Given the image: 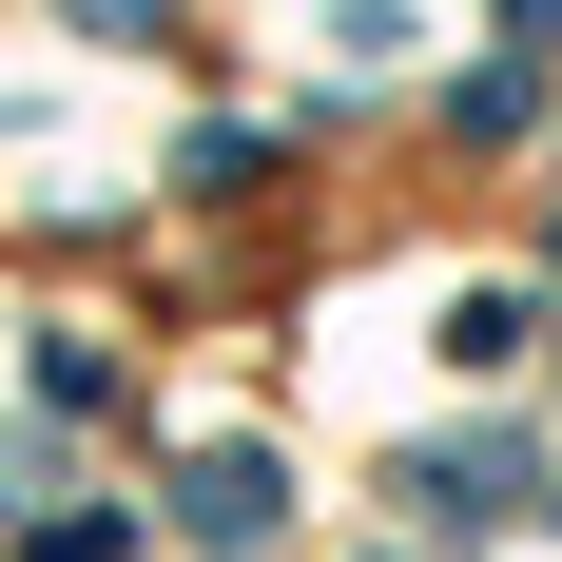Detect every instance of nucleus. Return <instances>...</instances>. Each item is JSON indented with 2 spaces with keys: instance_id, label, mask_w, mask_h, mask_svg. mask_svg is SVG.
<instances>
[{
  "instance_id": "2",
  "label": "nucleus",
  "mask_w": 562,
  "mask_h": 562,
  "mask_svg": "<svg viewBox=\"0 0 562 562\" xmlns=\"http://www.w3.org/2000/svg\"><path fill=\"white\" fill-rule=\"evenodd\" d=\"M407 505H427V524H485V505H524V465H505V447H427Z\"/></svg>"
},
{
  "instance_id": "1",
  "label": "nucleus",
  "mask_w": 562,
  "mask_h": 562,
  "mask_svg": "<svg viewBox=\"0 0 562 562\" xmlns=\"http://www.w3.org/2000/svg\"><path fill=\"white\" fill-rule=\"evenodd\" d=\"M175 524H194V543H252V524H272V465H252V447H214L194 485H175Z\"/></svg>"
}]
</instances>
